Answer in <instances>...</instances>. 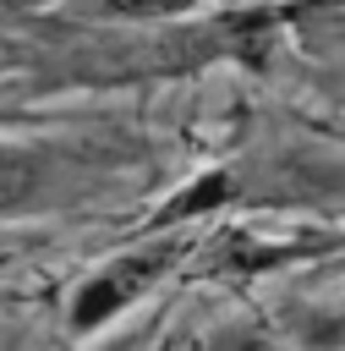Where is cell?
<instances>
[{
  "mask_svg": "<svg viewBox=\"0 0 345 351\" xmlns=\"http://www.w3.org/2000/svg\"><path fill=\"white\" fill-rule=\"evenodd\" d=\"M170 263H175V247H148V252H126V258L104 263L93 280H82V291H77V302H71V329H77V335L99 329L104 318H115L120 307H131Z\"/></svg>",
  "mask_w": 345,
  "mask_h": 351,
  "instance_id": "cell-1",
  "label": "cell"
},
{
  "mask_svg": "<svg viewBox=\"0 0 345 351\" xmlns=\"http://www.w3.org/2000/svg\"><path fill=\"white\" fill-rule=\"evenodd\" d=\"M38 154H27V148H0V214H11V208H22L33 192H38Z\"/></svg>",
  "mask_w": 345,
  "mask_h": 351,
  "instance_id": "cell-2",
  "label": "cell"
},
{
  "mask_svg": "<svg viewBox=\"0 0 345 351\" xmlns=\"http://www.w3.org/2000/svg\"><path fill=\"white\" fill-rule=\"evenodd\" d=\"M235 351H268L263 340H235Z\"/></svg>",
  "mask_w": 345,
  "mask_h": 351,
  "instance_id": "cell-3",
  "label": "cell"
}]
</instances>
